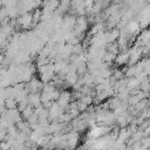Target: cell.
<instances>
[{
    "instance_id": "6da1fadb",
    "label": "cell",
    "mask_w": 150,
    "mask_h": 150,
    "mask_svg": "<svg viewBox=\"0 0 150 150\" xmlns=\"http://www.w3.org/2000/svg\"><path fill=\"white\" fill-rule=\"evenodd\" d=\"M16 22H18V25H19L20 27H22V28H28L32 23H34V22H33V13L27 12V13H25V14H21L20 18L16 20Z\"/></svg>"
},
{
    "instance_id": "7a4b0ae2",
    "label": "cell",
    "mask_w": 150,
    "mask_h": 150,
    "mask_svg": "<svg viewBox=\"0 0 150 150\" xmlns=\"http://www.w3.org/2000/svg\"><path fill=\"white\" fill-rule=\"evenodd\" d=\"M69 100H70V95H69V93H62V94L60 95V100H59V105H60V107H63V105L68 104Z\"/></svg>"
},
{
    "instance_id": "5b68a950",
    "label": "cell",
    "mask_w": 150,
    "mask_h": 150,
    "mask_svg": "<svg viewBox=\"0 0 150 150\" xmlns=\"http://www.w3.org/2000/svg\"><path fill=\"white\" fill-rule=\"evenodd\" d=\"M9 148H11V144L7 141L4 139L0 142V150H9Z\"/></svg>"
},
{
    "instance_id": "3957f363",
    "label": "cell",
    "mask_w": 150,
    "mask_h": 150,
    "mask_svg": "<svg viewBox=\"0 0 150 150\" xmlns=\"http://www.w3.org/2000/svg\"><path fill=\"white\" fill-rule=\"evenodd\" d=\"M5 107L7 109H16V101L14 100V97H9L5 100Z\"/></svg>"
},
{
    "instance_id": "52a82bcc",
    "label": "cell",
    "mask_w": 150,
    "mask_h": 150,
    "mask_svg": "<svg viewBox=\"0 0 150 150\" xmlns=\"http://www.w3.org/2000/svg\"><path fill=\"white\" fill-rule=\"evenodd\" d=\"M127 60H128V56H127V55H124V54H123V55H120V56H118V59H117V61H118L120 63H121V62H122V63H124Z\"/></svg>"
},
{
    "instance_id": "277c9868",
    "label": "cell",
    "mask_w": 150,
    "mask_h": 150,
    "mask_svg": "<svg viewBox=\"0 0 150 150\" xmlns=\"http://www.w3.org/2000/svg\"><path fill=\"white\" fill-rule=\"evenodd\" d=\"M28 101L30 102V104L36 105V104H39V102H40V98H39V96H38L36 94H33V95H30V96L28 97Z\"/></svg>"
},
{
    "instance_id": "8992f818",
    "label": "cell",
    "mask_w": 150,
    "mask_h": 150,
    "mask_svg": "<svg viewBox=\"0 0 150 150\" xmlns=\"http://www.w3.org/2000/svg\"><path fill=\"white\" fill-rule=\"evenodd\" d=\"M32 115H33V114H32V108H30V107H26V108L23 109V116L29 118Z\"/></svg>"
}]
</instances>
